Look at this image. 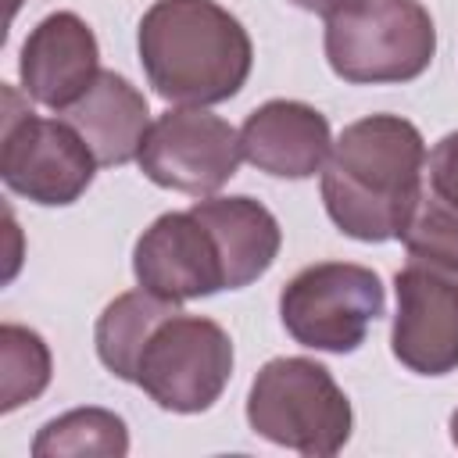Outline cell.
Returning <instances> with one entry per match:
<instances>
[{
	"label": "cell",
	"instance_id": "10",
	"mask_svg": "<svg viewBox=\"0 0 458 458\" xmlns=\"http://www.w3.org/2000/svg\"><path fill=\"white\" fill-rule=\"evenodd\" d=\"M132 272L143 290L165 301H197L225 290L215 236L193 211H165L132 247Z\"/></svg>",
	"mask_w": 458,
	"mask_h": 458
},
{
	"label": "cell",
	"instance_id": "19",
	"mask_svg": "<svg viewBox=\"0 0 458 458\" xmlns=\"http://www.w3.org/2000/svg\"><path fill=\"white\" fill-rule=\"evenodd\" d=\"M422 186L440 197L444 204L458 208V129L447 132L444 140L433 143V150L426 154V175Z\"/></svg>",
	"mask_w": 458,
	"mask_h": 458
},
{
	"label": "cell",
	"instance_id": "12",
	"mask_svg": "<svg viewBox=\"0 0 458 458\" xmlns=\"http://www.w3.org/2000/svg\"><path fill=\"white\" fill-rule=\"evenodd\" d=\"M240 150L258 172L276 179H311L333 150L326 114L304 100H265L240 125Z\"/></svg>",
	"mask_w": 458,
	"mask_h": 458
},
{
	"label": "cell",
	"instance_id": "22",
	"mask_svg": "<svg viewBox=\"0 0 458 458\" xmlns=\"http://www.w3.org/2000/svg\"><path fill=\"white\" fill-rule=\"evenodd\" d=\"M18 7H21V0H11V14H14V11H18Z\"/></svg>",
	"mask_w": 458,
	"mask_h": 458
},
{
	"label": "cell",
	"instance_id": "20",
	"mask_svg": "<svg viewBox=\"0 0 458 458\" xmlns=\"http://www.w3.org/2000/svg\"><path fill=\"white\" fill-rule=\"evenodd\" d=\"M293 7H301V11H311V14H322V18H333L336 11H344V7H351L354 0H290Z\"/></svg>",
	"mask_w": 458,
	"mask_h": 458
},
{
	"label": "cell",
	"instance_id": "18",
	"mask_svg": "<svg viewBox=\"0 0 458 458\" xmlns=\"http://www.w3.org/2000/svg\"><path fill=\"white\" fill-rule=\"evenodd\" d=\"M401 243L411 254V261L458 272V208L444 204L422 186L415 211L401 233Z\"/></svg>",
	"mask_w": 458,
	"mask_h": 458
},
{
	"label": "cell",
	"instance_id": "14",
	"mask_svg": "<svg viewBox=\"0 0 458 458\" xmlns=\"http://www.w3.org/2000/svg\"><path fill=\"white\" fill-rule=\"evenodd\" d=\"M64 122L79 129V136L97 154V165H129L140 157V147L150 132L147 97L118 72H100L86 97H79Z\"/></svg>",
	"mask_w": 458,
	"mask_h": 458
},
{
	"label": "cell",
	"instance_id": "21",
	"mask_svg": "<svg viewBox=\"0 0 458 458\" xmlns=\"http://www.w3.org/2000/svg\"><path fill=\"white\" fill-rule=\"evenodd\" d=\"M451 444L458 447V408H454V415H451Z\"/></svg>",
	"mask_w": 458,
	"mask_h": 458
},
{
	"label": "cell",
	"instance_id": "1",
	"mask_svg": "<svg viewBox=\"0 0 458 458\" xmlns=\"http://www.w3.org/2000/svg\"><path fill=\"white\" fill-rule=\"evenodd\" d=\"M426 175L422 132L401 114H369L333 140L322 165V204L333 225L361 243L401 240Z\"/></svg>",
	"mask_w": 458,
	"mask_h": 458
},
{
	"label": "cell",
	"instance_id": "17",
	"mask_svg": "<svg viewBox=\"0 0 458 458\" xmlns=\"http://www.w3.org/2000/svg\"><path fill=\"white\" fill-rule=\"evenodd\" d=\"M54 376V358L47 340L18 322L0 326V411H14L36 401Z\"/></svg>",
	"mask_w": 458,
	"mask_h": 458
},
{
	"label": "cell",
	"instance_id": "6",
	"mask_svg": "<svg viewBox=\"0 0 458 458\" xmlns=\"http://www.w3.org/2000/svg\"><path fill=\"white\" fill-rule=\"evenodd\" d=\"M97 175V154L64 118H39L21 107L18 93L4 86V129H0V179L11 193L64 208L75 204Z\"/></svg>",
	"mask_w": 458,
	"mask_h": 458
},
{
	"label": "cell",
	"instance_id": "8",
	"mask_svg": "<svg viewBox=\"0 0 458 458\" xmlns=\"http://www.w3.org/2000/svg\"><path fill=\"white\" fill-rule=\"evenodd\" d=\"M240 161V132L204 107H168L157 114L136 157L154 186L190 197H215Z\"/></svg>",
	"mask_w": 458,
	"mask_h": 458
},
{
	"label": "cell",
	"instance_id": "9",
	"mask_svg": "<svg viewBox=\"0 0 458 458\" xmlns=\"http://www.w3.org/2000/svg\"><path fill=\"white\" fill-rule=\"evenodd\" d=\"M397 311L390 326L394 358L419 376L458 369V272L411 261L394 276Z\"/></svg>",
	"mask_w": 458,
	"mask_h": 458
},
{
	"label": "cell",
	"instance_id": "7",
	"mask_svg": "<svg viewBox=\"0 0 458 458\" xmlns=\"http://www.w3.org/2000/svg\"><path fill=\"white\" fill-rule=\"evenodd\" d=\"M233 376V340L204 315L175 311L147 340L136 369V386L165 411H208Z\"/></svg>",
	"mask_w": 458,
	"mask_h": 458
},
{
	"label": "cell",
	"instance_id": "2",
	"mask_svg": "<svg viewBox=\"0 0 458 458\" xmlns=\"http://www.w3.org/2000/svg\"><path fill=\"white\" fill-rule=\"evenodd\" d=\"M136 47L154 93L179 107L233 100L254 64L247 29L215 0H154Z\"/></svg>",
	"mask_w": 458,
	"mask_h": 458
},
{
	"label": "cell",
	"instance_id": "5",
	"mask_svg": "<svg viewBox=\"0 0 458 458\" xmlns=\"http://www.w3.org/2000/svg\"><path fill=\"white\" fill-rule=\"evenodd\" d=\"M383 311V279L354 261H315L279 293V318L286 333L301 347L329 354L358 351Z\"/></svg>",
	"mask_w": 458,
	"mask_h": 458
},
{
	"label": "cell",
	"instance_id": "3",
	"mask_svg": "<svg viewBox=\"0 0 458 458\" xmlns=\"http://www.w3.org/2000/svg\"><path fill=\"white\" fill-rule=\"evenodd\" d=\"M247 422L279 447L329 458L351 440L354 411L326 365L311 358H272L250 383Z\"/></svg>",
	"mask_w": 458,
	"mask_h": 458
},
{
	"label": "cell",
	"instance_id": "15",
	"mask_svg": "<svg viewBox=\"0 0 458 458\" xmlns=\"http://www.w3.org/2000/svg\"><path fill=\"white\" fill-rule=\"evenodd\" d=\"M175 311H179L175 301L154 297L143 286L140 290H129V293H118L100 311L97 329H93V344H97L100 365L111 376H118L125 383H136V369H140V354H143L147 340Z\"/></svg>",
	"mask_w": 458,
	"mask_h": 458
},
{
	"label": "cell",
	"instance_id": "4",
	"mask_svg": "<svg viewBox=\"0 0 458 458\" xmlns=\"http://www.w3.org/2000/svg\"><path fill=\"white\" fill-rule=\"evenodd\" d=\"M437 54V29L419 0H354L326 18V61L351 86L419 79Z\"/></svg>",
	"mask_w": 458,
	"mask_h": 458
},
{
	"label": "cell",
	"instance_id": "13",
	"mask_svg": "<svg viewBox=\"0 0 458 458\" xmlns=\"http://www.w3.org/2000/svg\"><path fill=\"white\" fill-rule=\"evenodd\" d=\"M222 254L225 290H243L261 279L283 247V229L276 215L254 197H200L190 208Z\"/></svg>",
	"mask_w": 458,
	"mask_h": 458
},
{
	"label": "cell",
	"instance_id": "16",
	"mask_svg": "<svg viewBox=\"0 0 458 458\" xmlns=\"http://www.w3.org/2000/svg\"><path fill=\"white\" fill-rule=\"evenodd\" d=\"M32 454L36 458H82V454L122 458L129 454V429L122 415L107 408H72L50 419L36 433Z\"/></svg>",
	"mask_w": 458,
	"mask_h": 458
},
{
	"label": "cell",
	"instance_id": "11",
	"mask_svg": "<svg viewBox=\"0 0 458 458\" xmlns=\"http://www.w3.org/2000/svg\"><path fill=\"white\" fill-rule=\"evenodd\" d=\"M100 47L93 29L75 11L47 14L21 43L18 75L25 97L50 111H68L100 75Z\"/></svg>",
	"mask_w": 458,
	"mask_h": 458
}]
</instances>
